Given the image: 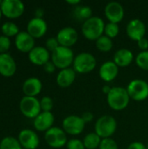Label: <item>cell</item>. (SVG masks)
Instances as JSON below:
<instances>
[{
    "instance_id": "cell-1",
    "label": "cell",
    "mask_w": 148,
    "mask_h": 149,
    "mask_svg": "<svg viewBox=\"0 0 148 149\" xmlns=\"http://www.w3.org/2000/svg\"><path fill=\"white\" fill-rule=\"evenodd\" d=\"M105 26L106 24L101 17L92 16L91 18L83 23L81 31L83 36L88 40L96 41L104 35Z\"/></svg>"
},
{
    "instance_id": "cell-2",
    "label": "cell",
    "mask_w": 148,
    "mask_h": 149,
    "mask_svg": "<svg viewBox=\"0 0 148 149\" xmlns=\"http://www.w3.org/2000/svg\"><path fill=\"white\" fill-rule=\"evenodd\" d=\"M130 100L126 88L121 86L112 87L111 92L106 96L108 106L115 111H121L126 108Z\"/></svg>"
},
{
    "instance_id": "cell-3",
    "label": "cell",
    "mask_w": 148,
    "mask_h": 149,
    "mask_svg": "<svg viewBox=\"0 0 148 149\" xmlns=\"http://www.w3.org/2000/svg\"><path fill=\"white\" fill-rule=\"evenodd\" d=\"M117 130V121L111 115H103L99 117L94 126V132L101 138H111Z\"/></svg>"
},
{
    "instance_id": "cell-4",
    "label": "cell",
    "mask_w": 148,
    "mask_h": 149,
    "mask_svg": "<svg viewBox=\"0 0 148 149\" xmlns=\"http://www.w3.org/2000/svg\"><path fill=\"white\" fill-rule=\"evenodd\" d=\"M74 52L71 48L65 46H58L51 54V59L57 68L63 70L69 68L74 60Z\"/></svg>"
},
{
    "instance_id": "cell-5",
    "label": "cell",
    "mask_w": 148,
    "mask_h": 149,
    "mask_svg": "<svg viewBox=\"0 0 148 149\" xmlns=\"http://www.w3.org/2000/svg\"><path fill=\"white\" fill-rule=\"evenodd\" d=\"M97 65V60L95 57L90 52H80L75 56L72 68L80 74H85L92 72Z\"/></svg>"
},
{
    "instance_id": "cell-6",
    "label": "cell",
    "mask_w": 148,
    "mask_h": 149,
    "mask_svg": "<svg viewBox=\"0 0 148 149\" xmlns=\"http://www.w3.org/2000/svg\"><path fill=\"white\" fill-rule=\"evenodd\" d=\"M130 99L135 101H144L148 98V83L140 79L129 82L126 87Z\"/></svg>"
},
{
    "instance_id": "cell-7",
    "label": "cell",
    "mask_w": 148,
    "mask_h": 149,
    "mask_svg": "<svg viewBox=\"0 0 148 149\" xmlns=\"http://www.w3.org/2000/svg\"><path fill=\"white\" fill-rule=\"evenodd\" d=\"M44 140L46 143L52 148L59 149L67 143V136L63 128L52 127L45 132Z\"/></svg>"
},
{
    "instance_id": "cell-8",
    "label": "cell",
    "mask_w": 148,
    "mask_h": 149,
    "mask_svg": "<svg viewBox=\"0 0 148 149\" xmlns=\"http://www.w3.org/2000/svg\"><path fill=\"white\" fill-rule=\"evenodd\" d=\"M19 108L23 115L30 119H35L42 112L40 107V100H38L36 97H23L19 103Z\"/></svg>"
},
{
    "instance_id": "cell-9",
    "label": "cell",
    "mask_w": 148,
    "mask_h": 149,
    "mask_svg": "<svg viewBox=\"0 0 148 149\" xmlns=\"http://www.w3.org/2000/svg\"><path fill=\"white\" fill-rule=\"evenodd\" d=\"M85 123L81 118L78 115H69L63 120L62 128L65 134L70 135H79L83 133L85 129Z\"/></svg>"
},
{
    "instance_id": "cell-10",
    "label": "cell",
    "mask_w": 148,
    "mask_h": 149,
    "mask_svg": "<svg viewBox=\"0 0 148 149\" xmlns=\"http://www.w3.org/2000/svg\"><path fill=\"white\" fill-rule=\"evenodd\" d=\"M0 7L3 15L8 18L19 17L24 11V4L20 0H3Z\"/></svg>"
},
{
    "instance_id": "cell-11",
    "label": "cell",
    "mask_w": 148,
    "mask_h": 149,
    "mask_svg": "<svg viewBox=\"0 0 148 149\" xmlns=\"http://www.w3.org/2000/svg\"><path fill=\"white\" fill-rule=\"evenodd\" d=\"M126 34L127 36L134 41H139L140 39L145 38L146 32H147V27L145 23L139 19V18H133L128 22L126 24Z\"/></svg>"
},
{
    "instance_id": "cell-12",
    "label": "cell",
    "mask_w": 148,
    "mask_h": 149,
    "mask_svg": "<svg viewBox=\"0 0 148 149\" xmlns=\"http://www.w3.org/2000/svg\"><path fill=\"white\" fill-rule=\"evenodd\" d=\"M56 38L59 43V45L71 48L77 43L79 39V34L74 28L66 26L58 31Z\"/></svg>"
},
{
    "instance_id": "cell-13",
    "label": "cell",
    "mask_w": 148,
    "mask_h": 149,
    "mask_svg": "<svg viewBox=\"0 0 148 149\" xmlns=\"http://www.w3.org/2000/svg\"><path fill=\"white\" fill-rule=\"evenodd\" d=\"M105 15L109 22L119 24L123 20L125 16L124 7L119 2H109L105 7Z\"/></svg>"
},
{
    "instance_id": "cell-14",
    "label": "cell",
    "mask_w": 148,
    "mask_h": 149,
    "mask_svg": "<svg viewBox=\"0 0 148 149\" xmlns=\"http://www.w3.org/2000/svg\"><path fill=\"white\" fill-rule=\"evenodd\" d=\"M18 141L25 149H36L39 145L38 135L31 129H24L18 134Z\"/></svg>"
},
{
    "instance_id": "cell-15",
    "label": "cell",
    "mask_w": 148,
    "mask_h": 149,
    "mask_svg": "<svg viewBox=\"0 0 148 149\" xmlns=\"http://www.w3.org/2000/svg\"><path fill=\"white\" fill-rule=\"evenodd\" d=\"M47 31V24L44 18L33 17L27 24V32L34 38H42Z\"/></svg>"
},
{
    "instance_id": "cell-16",
    "label": "cell",
    "mask_w": 148,
    "mask_h": 149,
    "mask_svg": "<svg viewBox=\"0 0 148 149\" xmlns=\"http://www.w3.org/2000/svg\"><path fill=\"white\" fill-rule=\"evenodd\" d=\"M29 60L36 65H44L50 61L51 54L50 52L44 46H35L29 52Z\"/></svg>"
},
{
    "instance_id": "cell-17",
    "label": "cell",
    "mask_w": 148,
    "mask_h": 149,
    "mask_svg": "<svg viewBox=\"0 0 148 149\" xmlns=\"http://www.w3.org/2000/svg\"><path fill=\"white\" fill-rule=\"evenodd\" d=\"M54 115L51 112H41L33 120L36 130L39 132H46L51 129L54 123Z\"/></svg>"
},
{
    "instance_id": "cell-18",
    "label": "cell",
    "mask_w": 148,
    "mask_h": 149,
    "mask_svg": "<svg viewBox=\"0 0 148 149\" xmlns=\"http://www.w3.org/2000/svg\"><path fill=\"white\" fill-rule=\"evenodd\" d=\"M35 38L27 31H20L15 37V45L22 52H30L35 47Z\"/></svg>"
},
{
    "instance_id": "cell-19",
    "label": "cell",
    "mask_w": 148,
    "mask_h": 149,
    "mask_svg": "<svg viewBox=\"0 0 148 149\" xmlns=\"http://www.w3.org/2000/svg\"><path fill=\"white\" fill-rule=\"evenodd\" d=\"M99 77L105 82H111L114 80L119 74V66L111 60L104 62L99 70Z\"/></svg>"
},
{
    "instance_id": "cell-20",
    "label": "cell",
    "mask_w": 148,
    "mask_h": 149,
    "mask_svg": "<svg viewBox=\"0 0 148 149\" xmlns=\"http://www.w3.org/2000/svg\"><path fill=\"white\" fill-rule=\"evenodd\" d=\"M17 65L14 58L9 53L0 54V74L4 77H11L15 74Z\"/></svg>"
},
{
    "instance_id": "cell-21",
    "label": "cell",
    "mask_w": 148,
    "mask_h": 149,
    "mask_svg": "<svg viewBox=\"0 0 148 149\" xmlns=\"http://www.w3.org/2000/svg\"><path fill=\"white\" fill-rule=\"evenodd\" d=\"M42 82L39 79L36 77H31L27 79L23 84V93L24 96L36 97L41 93L42 90Z\"/></svg>"
},
{
    "instance_id": "cell-22",
    "label": "cell",
    "mask_w": 148,
    "mask_h": 149,
    "mask_svg": "<svg viewBox=\"0 0 148 149\" xmlns=\"http://www.w3.org/2000/svg\"><path fill=\"white\" fill-rule=\"evenodd\" d=\"M76 75H77V72L73 70L72 67L60 70L56 78L57 84L62 88L69 87L75 81Z\"/></svg>"
},
{
    "instance_id": "cell-23",
    "label": "cell",
    "mask_w": 148,
    "mask_h": 149,
    "mask_svg": "<svg viewBox=\"0 0 148 149\" xmlns=\"http://www.w3.org/2000/svg\"><path fill=\"white\" fill-rule=\"evenodd\" d=\"M113 61L119 67H126L133 63V53L129 49L121 48L114 53Z\"/></svg>"
},
{
    "instance_id": "cell-24",
    "label": "cell",
    "mask_w": 148,
    "mask_h": 149,
    "mask_svg": "<svg viewBox=\"0 0 148 149\" xmlns=\"http://www.w3.org/2000/svg\"><path fill=\"white\" fill-rule=\"evenodd\" d=\"M72 16L76 20L84 23L85 21H86L87 19L92 17V10L88 5L79 4L73 8Z\"/></svg>"
},
{
    "instance_id": "cell-25",
    "label": "cell",
    "mask_w": 148,
    "mask_h": 149,
    "mask_svg": "<svg viewBox=\"0 0 148 149\" xmlns=\"http://www.w3.org/2000/svg\"><path fill=\"white\" fill-rule=\"evenodd\" d=\"M101 141L102 139L95 132H92L85 136L83 142L85 149H97L99 148Z\"/></svg>"
},
{
    "instance_id": "cell-26",
    "label": "cell",
    "mask_w": 148,
    "mask_h": 149,
    "mask_svg": "<svg viewBox=\"0 0 148 149\" xmlns=\"http://www.w3.org/2000/svg\"><path fill=\"white\" fill-rule=\"evenodd\" d=\"M95 45L99 51L103 52H108L113 49V43L112 38L106 37V35H103L95 41Z\"/></svg>"
},
{
    "instance_id": "cell-27",
    "label": "cell",
    "mask_w": 148,
    "mask_h": 149,
    "mask_svg": "<svg viewBox=\"0 0 148 149\" xmlns=\"http://www.w3.org/2000/svg\"><path fill=\"white\" fill-rule=\"evenodd\" d=\"M1 30H2V32H3V35L10 38V37H13V36H17L20 31H19V29H18V26L11 22V21H7V22H4L3 24H2V27H1Z\"/></svg>"
},
{
    "instance_id": "cell-28",
    "label": "cell",
    "mask_w": 148,
    "mask_h": 149,
    "mask_svg": "<svg viewBox=\"0 0 148 149\" xmlns=\"http://www.w3.org/2000/svg\"><path fill=\"white\" fill-rule=\"evenodd\" d=\"M0 149H22V146L17 139L8 136L1 141Z\"/></svg>"
},
{
    "instance_id": "cell-29",
    "label": "cell",
    "mask_w": 148,
    "mask_h": 149,
    "mask_svg": "<svg viewBox=\"0 0 148 149\" xmlns=\"http://www.w3.org/2000/svg\"><path fill=\"white\" fill-rule=\"evenodd\" d=\"M135 63L141 70L148 71V51L140 52L135 57Z\"/></svg>"
},
{
    "instance_id": "cell-30",
    "label": "cell",
    "mask_w": 148,
    "mask_h": 149,
    "mask_svg": "<svg viewBox=\"0 0 148 149\" xmlns=\"http://www.w3.org/2000/svg\"><path fill=\"white\" fill-rule=\"evenodd\" d=\"M120 32V27H119V24H115V23H111L108 22L106 26H105V31L104 34L110 38H114L119 35Z\"/></svg>"
},
{
    "instance_id": "cell-31",
    "label": "cell",
    "mask_w": 148,
    "mask_h": 149,
    "mask_svg": "<svg viewBox=\"0 0 148 149\" xmlns=\"http://www.w3.org/2000/svg\"><path fill=\"white\" fill-rule=\"evenodd\" d=\"M40 107L42 112H51L53 108V100L49 96H44L40 100Z\"/></svg>"
},
{
    "instance_id": "cell-32",
    "label": "cell",
    "mask_w": 148,
    "mask_h": 149,
    "mask_svg": "<svg viewBox=\"0 0 148 149\" xmlns=\"http://www.w3.org/2000/svg\"><path fill=\"white\" fill-rule=\"evenodd\" d=\"M99 149H119L117 142L112 138L102 139Z\"/></svg>"
},
{
    "instance_id": "cell-33",
    "label": "cell",
    "mask_w": 148,
    "mask_h": 149,
    "mask_svg": "<svg viewBox=\"0 0 148 149\" xmlns=\"http://www.w3.org/2000/svg\"><path fill=\"white\" fill-rule=\"evenodd\" d=\"M10 47V38L1 35L0 36V54L1 53H7Z\"/></svg>"
},
{
    "instance_id": "cell-34",
    "label": "cell",
    "mask_w": 148,
    "mask_h": 149,
    "mask_svg": "<svg viewBox=\"0 0 148 149\" xmlns=\"http://www.w3.org/2000/svg\"><path fill=\"white\" fill-rule=\"evenodd\" d=\"M67 149H85L83 141L79 139H72L66 143Z\"/></svg>"
},
{
    "instance_id": "cell-35",
    "label": "cell",
    "mask_w": 148,
    "mask_h": 149,
    "mask_svg": "<svg viewBox=\"0 0 148 149\" xmlns=\"http://www.w3.org/2000/svg\"><path fill=\"white\" fill-rule=\"evenodd\" d=\"M59 45V43L57 39V38H47L46 42H45V48L50 52H53Z\"/></svg>"
},
{
    "instance_id": "cell-36",
    "label": "cell",
    "mask_w": 148,
    "mask_h": 149,
    "mask_svg": "<svg viewBox=\"0 0 148 149\" xmlns=\"http://www.w3.org/2000/svg\"><path fill=\"white\" fill-rule=\"evenodd\" d=\"M137 46L140 50V52L148 51V39L146 38H143L137 41Z\"/></svg>"
},
{
    "instance_id": "cell-37",
    "label": "cell",
    "mask_w": 148,
    "mask_h": 149,
    "mask_svg": "<svg viewBox=\"0 0 148 149\" xmlns=\"http://www.w3.org/2000/svg\"><path fill=\"white\" fill-rule=\"evenodd\" d=\"M43 67H44V72H46L47 73H53V72H55L56 68H57L56 65L53 64V62H52L51 60L48 61Z\"/></svg>"
},
{
    "instance_id": "cell-38",
    "label": "cell",
    "mask_w": 148,
    "mask_h": 149,
    "mask_svg": "<svg viewBox=\"0 0 148 149\" xmlns=\"http://www.w3.org/2000/svg\"><path fill=\"white\" fill-rule=\"evenodd\" d=\"M127 149H147V146L144 145L142 142L134 141V142H132V143L127 147Z\"/></svg>"
},
{
    "instance_id": "cell-39",
    "label": "cell",
    "mask_w": 148,
    "mask_h": 149,
    "mask_svg": "<svg viewBox=\"0 0 148 149\" xmlns=\"http://www.w3.org/2000/svg\"><path fill=\"white\" fill-rule=\"evenodd\" d=\"M81 118L85 121V123H89L93 120V114L91 112H85L82 115Z\"/></svg>"
},
{
    "instance_id": "cell-40",
    "label": "cell",
    "mask_w": 148,
    "mask_h": 149,
    "mask_svg": "<svg viewBox=\"0 0 148 149\" xmlns=\"http://www.w3.org/2000/svg\"><path fill=\"white\" fill-rule=\"evenodd\" d=\"M44 16V10L41 8H38L35 11V17H39V18H43Z\"/></svg>"
},
{
    "instance_id": "cell-41",
    "label": "cell",
    "mask_w": 148,
    "mask_h": 149,
    "mask_svg": "<svg viewBox=\"0 0 148 149\" xmlns=\"http://www.w3.org/2000/svg\"><path fill=\"white\" fill-rule=\"evenodd\" d=\"M111 90H112V87L109 86H107V85H105V86L102 87V92H103V93L106 94V96H107L108 93L111 92Z\"/></svg>"
},
{
    "instance_id": "cell-42",
    "label": "cell",
    "mask_w": 148,
    "mask_h": 149,
    "mask_svg": "<svg viewBox=\"0 0 148 149\" xmlns=\"http://www.w3.org/2000/svg\"><path fill=\"white\" fill-rule=\"evenodd\" d=\"M66 3H67L68 4H70V5L75 7V6H77V5H79V4L80 3V1H79V0H67Z\"/></svg>"
},
{
    "instance_id": "cell-43",
    "label": "cell",
    "mask_w": 148,
    "mask_h": 149,
    "mask_svg": "<svg viewBox=\"0 0 148 149\" xmlns=\"http://www.w3.org/2000/svg\"><path fill=\"white\" fill-rule=\"evenodd\" d=\"M2 15H3V12H2V10H1V7H0V18H1V17H2Z\"/></svg>"
},
{
    "instance_id": "cell-44",
    "label": "cell",
    "mask_w": 148,
    "mask_h": 149,
    "mask_svg": "<svg viewBox=\"0 0 148 149\" xmlns=\"http://www.w3.org/2000/svg\"><path fill=\"white\" fill-rule=\"evenodd\" d=\"M147 149H148V143H147Z\"/></svg>"
},
{
    "instance_id": "cell-45",
    "label": "cell",
    "mask_w": 148,
    "mask_h": 149,
    "mask_svg": "<svg viewBox=\"0 0 148 149\" xmlns=\"http://www.w3.org/2000/svg\"><path fill=\"white\" fill-rule=\"evenodd\" d=\"M1 3H2V1H1V0H0V4H1Z\"/></svg>"
}]
</instances>
